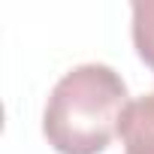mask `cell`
<instances>
[{"label": "cell", "instance_id": "3957f363", "mask_svg": "<svg viewBox=\"0 0 154 154\" xmlns=\"http://www.w3.org/2000/svg\"><path fill=\"white\" fill-rule=\"evenodd\" d=\"M133 45L154 72V0L133 3Z\"/></svg>", "mask_w": 154, "mask_h": 154}, {"label": "cell", "instance_id": "7a4b0ae2", "mask_svg": "<svg viewBox=\"0 0 154 154\" xmlns=\"http://www.w3.org/2000/svg\"><path fill=\"white\" fill-rule=\"evenodd\" d=\"M118 136L124 142V154H154V94L127 103Z\"/></svg>", "mask_w": 154, "mask_h": 154}, {"label": "cell", "instance_id": "6da1fadb", "mask_svg": "<svg viewBox=\"0 0 154 154\" xmlns=\"http://www.w3.org/2000/svg\"><path fill=\"white\" fill-rule=\"evenodd\" d=\"M127 85L106 63H82L54 85L42 133L57 154H100L118 136Z\"/></svg>", "mask_w": 154, "mask_h": 154}]
</instances>
